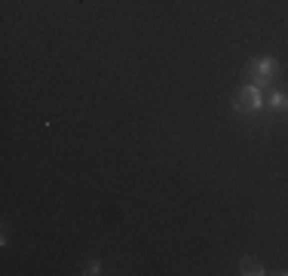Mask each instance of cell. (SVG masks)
I'll return each instance as SVG.
<instances>
[{
	"mask_svg": "<svg viewBox=\"0 0 288 276\" xmlns=\"http://www.w3.org/2000/svg\"><path fill=\"white\" fill-rule=\"evenodd\" d=\"M86 273H102V270H98V261H89V264H86Z\"/></svg>",
	"mask_w": 288,
	"mask_h": 276,
	"instance_id": "5b68a950",
	"label": "cell"
},
{
	"mask_svg": "<svg viewBox=\"0 0 288 276\" xmlns=\"http://www.w3.org/2000/svg\"><path fill=\"white\" fill-rule=\"evenodd\" d=\"M273 80V62L270 59H260V62H254L252 65V86H267Z\"/></svg>",
	"mask_w": 288,
	"mask_h": 276,
	"instance_id": "7a4b0ae2",
	"label": "cell"
},
{
	"mask_svg": "<svg viewBox=\"0 0 288 276\" xmlns=\"http://www.w3.org/2000/svg\"><path fill=\"white\" fill-rule=\"evenodd\" d=\"M239 273L258 276V273H264V264H258V261H252V258H242V261H239Z\"/></svg>",
	"mask_w": 288,
	"mask_h": 276,
	"instance_id": "3957f363",
	"label": "cell"
},
{
	"mask_svg": "<svg viewBox=\"0 0 288 276\" xmlns=\"http://www.w3.org/2000/svg\"><path fill=\"white\" fill-rule=\"evenodd\" d=\"M270 108H273V111H288V95L276 92V95L270 98Z\"/></svg>",
	"mask_w": 288,
	"mask_h": 276,
	"instance_id": "277c9868",
	"label": "cell"
},
{
	"mask_svg": "<svg viewBox=\"0 0 288 276\" xmlns=\"http://www.w3.org/2000/svg\"><path fill=\"white\" fill-rule=\"evenodd\" d=\"M260 105H264V98H260V89H258V86L239 89L236 98H233V108H236L239 114H252V111H258Z\"/></svg>",
	"mask_w": 288,
	"mask_h": 276,
	"instance_id": "6da1fadb",
	"label": "cell"
}]
</instances>
